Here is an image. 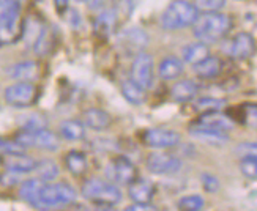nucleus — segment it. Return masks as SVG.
Here are the masks:
<instances>
[{
    "label": "nucleus",
    "instance_id": "nucleus-1",
    "mask_svg": "<svg viewBox=\"0 0 257 211\" xmlns=\"http://www.w3.org/2000/svg\"><path fill=\"white\" fill-rule=\"evenodd\" d=\"M76 189L68 183H44L35 198L29 203L40 211H51L76 202Z\"/></svg>",
    "mask_w": 257,
    "mask_h": 211
},
{
    "label": "nucleus",
    "instance_id": "nucleus-2",
    "mask_svg": "<svg viewBox=\"0 0 257 211\" xmlns=\"http://www.w3.org/2000/svg\"><path fill=\"white\" fill-rule=\"evenodd\" d=\"M230 27H232L230 16L219 13V11H211V13H202V15L199 13L196 22L193 24V32L197 41L211 44L224 38L230 32Z\"/></svg>",
    "mask_w": 257,
    "mask_h": 211
},
{
    "label": "nucleus",
    "instance_id": "nucleus-3",
    "mask_svg": "<svg viewBox=\"0 0 257 211\" xmlns=\"http://www.w3.org/2000/svg\"><path fill=\"white\" fill-rule=\"evenodd\" d=\"M199 16L197 8L186 0H174L161 15V27L164 30H183L186 27H193Z\"/></svg>",
    "mask_w": 257,
    "mask_h": 211
},
{
    "label": "nucleus",
    "instance_id": "nucleus-4",
    "mask_svg": "<svg viewBox=\"0 0 257 211\" xmlns=\"http://www.w3.org/2000/svg\"><path fill=\"white\" fill-rule=\"evenodd\" d=\"M81 194L85 200L95 205H117L121 200V191L118 186L106 178L92 176L82 183Z\"/></svg>",
    "mask_w": 257,
    "mask_h": 211
},
{
    "label": "nucleus",
    "instance_id": "nucleus-5",
    "mask_svg": "<svg viewBox=\"0 0 257 211\" xmlns=\"http://www.w3.org/2000/svg\"><path fill=\"white\" fill-rule=\"evenodd\" d=\"M21 0H0V41H15L21 32Z\"/></svg>",
    "mask_w": 257,
    "mask_h": 211
},
{
    "label": "nucleus",
    "instance_id": "nucleus-6",
    "mask_svg": "<svg viewBox=\"0 0 257 211\" xmlns=\"http://www.w3.org/2000/svg\"><path fill=\"white\" fill-rule=\"evenodd\" d=\"M15 140L24 148H41L48 151H55L60 147V140L57 134H54L52 131L46 128L33 129V131L22 129L15 137Z\"/></svg>",
    "mask_w": 257,
    "mask_h": 211
},
{
    "label": "nucleus",
    "instance_id": "nucleus-7",
    "mask_svg": "<svg viewBox=\"0 0 257 211\" xmlns=\"http://www.w3.org/2000/svg\"><path fill=\"white\" fill-rule=\"evenodd\" d=\"M104 176L117 186H128L138 178V170L126 156H115L104 165Z\"/></svg>",
    "mask_w": 257,
    "mask_h": 211
},
{
    "label": "nucleus",
    "instance_id": "nucleus-8",
    "mask_svg": "<svg viewBox=\"0 0 257 211\" xmlns=\"http://www.w3.org/2000/svg\"><path fill=\"white\" fill-rule=\"evenodd\" d=\"M131 81L144 90H149L155 81V62L147 52L138 54L131 65Z\"/></svg>",
    "mask_w": 257,
    "mask_h": 211
},
{
    "label": "nucleus",
    "instance_id": "nucleus-9",
    "mask_svg": "<svg viewBox=\"0 0 257 211\" xmlns=\"http://www.w3.org/2000/svg\"><path fill=\"white\" fill-rule=\"evenodd\" d=\"M145 167L155 175H172L182 169V161L172 153L155 151L145 159Z\"/></svg>",
    "mask_w": 257,
    "mask_h": 211
},
{
    "label": "nucleus",
    "instance_id": "nucleus-10",
    "mask_svg": "<svg viewBox=\"0 0 257 211\" xmlns=\"http://www.w3.org/2000/svg\"><path fill=\"white\" fill-rule=\"evenodd\" d=\"M5 101L15 107H27L35 103L37 87L33 82H15L5 88Z\"/></svg>",
    "mask_w": 257,
    "mask_h": 211
},
{
    "label": "nucleus",
    "instance_id": "nucleus-11",
    "mask_svg": "<svg viewBox=\"0 0 257 211\" xmlns=\"http://www.w3.org/2000/svg\"><path fill=\"white\" fill-rule=\"evenodd\" d=\"M180 134L167 128H152L144 132V143L155 150L174 148L180 143Z\"/></svg>",
    "mask_w": 257,
    "mask_h": 211
},
{
    "label": "nucleus",
    "instance_id": "nucleus-12",
    "mask_svg": "<svg viewBox=\"0 0 257 211\" xmlns=\"http://www.w3.org/2000/svg\"><path fill=\"white\" fill-rule=\"evenodd\" d=\"M255 51V41L251 33L248 32H240L235 37L230 38L224 48V52L229 57L235 60H246Z\"/></svg>",
    "mask_w": 257,
    "mask_h": 211
},
{
    "label": "nucleus",
    "instance_id": "nucleus-13",
    "mask_svg": "<svg viewBox=\"0 0 257 211\" xmlns=\"http://www.w3.org/2000/svg\"><path fill=\"white\" fill-rule=\"evenodd\" d=\"M7 76L15 82H33L40 76V66L33 60L18 62L7 68Z\"/></svg>",
    "mask_w": 257,
    "mask_h": 211
},
{
    "label": "nucleus",
    "instance_id": "nucleus-14",
    "mask_svg": "<svg viewBox=\"0 0 257 211\" xmlns=\"http://www.w3.org/2000/svg\"><path fill=\"white\" fill-rule=\"evenodd\" d=\"M120 43L126 51L141 54L149 44V35L142 29L131 27L120 35Z\"/></svg>",
    "mask_w": 257,
    "mask_h": 211
},
{
    "label": "nucleus",
    "instance_id": "nucleus-15",
    "mask_svg": "<svg viewBox=\"0 0 257 211\" xmlns=\"http://www.w3.org/2000/svg\"><path fill=\"white\" fill-rule=\"evenodd\" d=\"M189 134L200 142L210 143V145H224V143L229 142L227 132L211 129L208 126H202V125H197V123L189 128Z\"/></svg>",
    "mask_w": 257,
    "mask_h": 211
},
{
    "label": "nucleus",
    "instance_id": "nucleus-16",
    "mask_svg": "<svg viewBox=\"0 0 257 211\" xmlns=\"http://www.w3.org/2000/svg\"><path fill=\"white\" fill-rule=\"evenodd\" d=\"M128 195L134 203H150L155 195V186L150 180L136 178L128 184Z\"/></svg>",
    "mask_w": 257,
    "mask_h": 211
},
{
    "label": "nucleus",
    "instance_id": "nucleus-17",
    "mask_svg": "<svg viewBox=\"0 0 257 211\" xmlns=\"http://www.w3.org/2000/svg\"><path fill=\"white\" fill-rule=\"evenodd\" d=\"M197 125L208 126L211 129H218V131H222V132H227V131L233 129V126H235L233 120L229 115L219 112V110L204 112L202 115L197 118Z\"/></svg>",
    "mask_w": 257,
    "mask_h": 211
},
{
    "label": "nucleus",
    "instance_id": "nucleus-18",
    "mask_svg": "<svg viewBox=\"0 0 257 211\" xmlns=\"http://www.w3.org/2000/svg\"><path fill=\"white\" fill-rule=\"evenodd\" d=\"M82 123L85 125V128H90L92 131L101 132L110 126L112 118H110V115L106 112V110L98 109V107H90L84 112Z\"/></svg>",
    "mask_w": 257,
    "mask_h": 211
},
{
    "label": "nucleus",
    "instance_id": "nucleus-19",
    "mask_svg": "<svg viewBox=\"0 0 257 211\" xmlns=\"http://www.w3.org/2000/svg\"><path fill=\"white\" fill-rule=\"evenodd\" d=\"M4 165L7 167L8 172H15V173H29L35 170L37 161L27 156L26 153L21 154H8V156H4Z\"/></svg>",
    "mask_w": 257,
    "mask_h": 211
},
{
    "label": "nucleus",
    "instance_id": "nucleus-20",
    "mask_svg": "<svg viewBox=\"0 0 257 211\" xmlns=\"http://www.w3.org/2000/svg\"><path fill=\"white\" fill-rule=\"evenodd\" d=\"M199 93V84L191 79L178 81L171 88V98L177 103H188L193 101Z\"/></svg>",
    "mask_w": 257,
    "mask_h": 211
},
{
    "label": "nucleus",
    "instance_id": "nucleus-21",
    "mask_svg": "<svg viewBox=\"0 0 257 211\" xmlns=\"http://www.w3.org/2000/svg\"><path fill=\"white\" fill-rule=\"evenodd\" d=\"M183 60L175 55H167L160 62L158 74L163 81H175L183 74Z\"/></svg>",
    "mask_w": 257,
    "mask_h": 211
},
{
    "label": "nucleus",
    "instance_id": "nucleus-22",
    "mask_svg": "<svg viewBox=\"0 0 257 211\" xmlns=\"http://www.w3.org/2000/svg\"><path fill=\"white\" fill-rule=\"evenodd\" d=\"M193 68H194V73L199 77H202V79H213V77L219 76L222 65L218 57L208 55V57H205L204 60H200L196 65H193Z\"/></svg>",
    "mask_w": 257,
    "mask_h": 211
},
{
    "label": "nucleus",
    "instance_id": "nucleus-23",
    "mask_svg": "<svg viewBox=\"0 0 257 211\" xmlns=\"http://www.w3.org/2000/svg\"><path fill=\"white\" fill-rule=\"evenodd\" d=\"M210 55L208 51V44L202 43V41H194V43H189L182 49V60L183 63H191L196 65L197 62L204 60L205 57Z\"/></svg>",
    "mask_w": 257,
    "mask_h": 211
},
{
    "label": "nucleus",
    "instance_id": "nucleus-24",
    "mask_svg": "<svg viewBox=\"0 0 257 211\" xmlns=\"http://www.w3.org/2000/svg\"><path fill=\"white\" fill-rule=\"evenodd\" d=\"M60 136L68 142H79L85 137V125L79 120H65L60 123Z\"/></svg>",
    "mask_w": 257,
    "mask_h": 211
},
{
    "label": "nucleus",
    "instance_id": "nucleus-25",
    "mask_svg": "<svg viewBox=\"0 0 257 211\" xmlns=\"http://www.w3.org/2000/svg\"><path fill=\"white\" fill-rule=\"evenodd\" d=\"M65 165L73 175L81 176L88 169V159L85 156V153L79 150H71L66 153V156H65Z\"/></svg>",
    "mask_w": 257,
    "mask_h": 211
},
{
    "label": "nucleus",
    "instance_id": "nucleus-26",
    "mask_svg": "<svg viewBox=\"0 0 257 211\" xmlns=\"http://www.w3.org/2000/svg\"><path fill=\"white\" fill-rule=\"evenodd\" d=\"M121 95L126 99V101L133 106H141L145 101V90L141 88L136 82H133L131 79L123 81L120 85Z\"/></svg>",
    "mask_w": 257,
    "mask_h": 211
},
{
    "label": "nucleus",
    "instance_id": "nucleus-27",
    "mask_svg": "<svg viewBox=\"0 0 257 211\" xmlns=\"http://www.w3.org/2000/svg\"><path fill=\"white\" fill-rule=\"evenodd\" d=\"M33 172L37 173L35 178L44 183H52L59 176V165L52 159H41V161H37L35 170Z\"/></svg>",
    "mask_w": 257,
    "mask_h": 211
},
{
    "label": "nucleus",
    "instance_id": "nucleus-28",
    "mask_svg": "<svg viewBox=\"0 0 257 211\" xmlns=\"http://www.w3.org/2000/svg\"><path fill=\"white\" fill-rule=\"evenodd\" d=\"M204 208H205V198L199 194L183 195L177 202L178 211H202Z\"/></svg>",
    "mask_w": 257,
    "mask_h": 211
},
{
    "label": "nucleus",
    "instance_id": "nucleus-29",
    "mask_svg": "<svg viewBox=\"0 0 257 211\" xmlns=\"http://www.w3.org/2000/svg\"><path fill=\"white\" fill-rule=\"evenodd\" d=\"M44 184V181L38 180V178H29L26 181H22L19 186V197L22 200H26L27 203H30L35 195L38 194V191L41 189V186Z\"/></svg>",
    "mask_w": 257,
    "mask_h": 211
},
{
    "label": "nucleus",
    "instance_id": "nucleus-30",
    "mask_svg": "<svg viewBox=\"0 0 257 211\" xmlns=\"http://www.w3.org/2000/svg\"><path fill=\"white\" fill-rule=\"evenodd\" d=\"M222 106H224V101H222V99H216V98H199L194 103V107L202 114L211 112V110H219Z\"/></svg>",
    "mask_w": 257,
    "mask_h": 211
},
{
    "label": "nucleus",
    "instance_id": "nucleus-31",
    "mask_svg": "<svg viewBox=\"0 0 257 211\" xmlns=\"http://www.w3.org/2000/svg\"><path fill=\"white\" fill-rule=\"evenodd\" d=\"M193 5L197 8L199 13H211L224 8L226 0H194Z\"/></svg>",
    "mask_w": 257,
    "mask_h": 211
},
{
    "label": "nucleus",
    "instance_id": "nucleus-32",
    "mask_svg": "<svg viewBox=\"0 0 257 211\" xmlns=\"http://www.w3.org/2000/svg\"><path fill=\"white\" fill-rule=\"evenodd\" d=\"M240 172L246 176L248 180L257 181V159L252 158H241L240 159Z\"/></svg>",
    "mask_w": 257,
    "mask_h": 211
},
{
    "label": "nucleus",
    "instance_id": "nucleus-33",
    "mask_svg": "<svg viewBox=\"0 0 257 211\" xmlns=\"http://www.w3.org/2000/svg\"><path fill=\"white\" fill-rule=\"evenodd\" d=\"M26 148L19 145V143L13 139H2L0 137V153L4 154V156H8V154H21L24 153Z\"/></svg>",
    "mask_w": 257,
    "mask_h": 211
},
{
    "label": "nucleus",
    "instance_id": "nucleus-34",
    "mask_svg": "<svg viewBox=\"0 0 257 211\" xmlns=\"http://www.w3.org/2000/svg\"><path fill=\"white\" fill-rule=\"evenodd\" d=\"M241 121L251 128H257V104H246L241 107Z\"/></svg>",
    "mask_w": 257,
    "mask_h": 211
},
{
    "label": "nucleus",
    "instance_id": "nucleus-35",
    "mask_svg": "<svg viewBox=\"0 0 257 211\" xmlns=\"http://www.w3.org/2000/svg\"><path fill=\"white\" fill-rule=\"evenodd\" d=\"M237 154L240 158H252L257 159V142H241L237 145Z\"/></svg>",
    "mask_w": 257,
    "mask_h": 211
},
{
    "label": "nucleus",
    "instance_id": "nucleus-36",
    "mask_svg": "<svg viewBox=\"0 0 257 211\" xmlns=\"http://www.w3.org/2000/svg\"><path fill=\"white\" fill-rule=\"evenodd\" d=\"M200 183H202L204 189L207 192H210V194H215L219 189V180L211 173H202V175H200Z\"/></svg>",
    "mask_w": 257,
    "mask_h": 211
},
{
    "label": "nucleus",
    "instance_id": "nucleus-37",
    "mask_svg": "<svg viewBox=\"0 0 257 211\" xmlns=\"http://www.w3.org/2000/svg\"><path fill=\"white\" fill-rule=\"evenodd\" d=\"M123 211H158L156 206H153L152 203H131L128 205Z\"/></svg>",
    "mask_w": 257,
    "mask_h": 211
},
{
    "label": "nucleus",
    "instance_id": "nucleus-38",
    "mask_svg": "<svg viewBox=\"0 0 257 211\" xmlns=\"http://www.w3.org/2000/svg\"><path fill=\"white\" fill-rule=\"evenodd\" d=\"M82 211H117L112 205H93L90 208H85Z\"/></svg>",
    "mask_w": 257,
    "mask_h": 211
},
{
    "label": "nucleus",
    "instance_id": "nucleus-39",
    "mask_svg": "<svg viewBox=\"0 0 257 211\" xmlns=\"http://www.w3.org/2000/svg\"><path fill=\"white\" fill-rule=\"evenodd\" d=\"M87 5L92 10H99L104 5V0H87Z\"/></svg>",
    "mask_w": 257,
    "mask_h": 211
},
{
    "label": "nucleus",
    "instance_id": "nucleus-40",
    "mask_svg": "<svg viewBox=\"0 0 257 211\" xmlns=\"http://www.w3.org/2000/svg\"><path fill=\"white\" fill-rule=\"evenodd\" d=\"M68 2H70V0H54L55 7H57L59 10H63V8L68 7Z\"/></svg>",
    "mask_w": 257,
    "mask_h": 211
},
{
    "label": "nucleus",
    "instance_id": "nucleus-41",
    "mask_svg": "<svg viewBox=\"0 0 257 211\" xmlns=\"http://www.w3.org/2000/svg\"><path fill=\"white\" fill-rule=\"evenodd\" d=\"M76 2H77V4H84V2L87 4V0H76Z\"/></svg>",
    "mask_w": 257,
    "mask_h": 211
}]
</instances>
